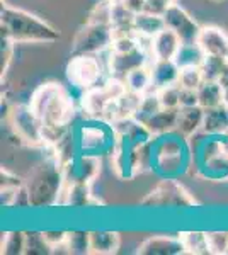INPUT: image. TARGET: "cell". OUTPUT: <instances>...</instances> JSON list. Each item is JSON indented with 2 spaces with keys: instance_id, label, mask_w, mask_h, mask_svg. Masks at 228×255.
Instances as JSON below:
<instances>
[{
  "instance_id": "cell-37",
  "label": "cell",
  "mask_w": 228,
  "mask_h": 255,
  "mask_svg": "<svg viewBox=\"0 0 228 255\" xmlns=\"http://www.w3.org/2000/svg\"><path fill=\"white\" fill-rule=\"evenodd\" d=\"M14 41H10L9 38L2 36V63H0V72H2V77L7 73V68H9V63L12 60V49H14Z\"/></svg>"
},
{
  "instance_id": "cell-41",
  "label": "cell",
  "mask_w": 228,
  "mask_h": 255,
  "mask_svg": "<svg viewBox=\"0 0 228 255\" xmlns=\"http://www.w3.org/2000/svg\"><path fill=\"white\" fill-rule=\"evenodd\" d=\"M67 233L68 232H43V237H44V240L49 244V247L55 249L56 245L67 242Z\"/></svg>"
},
{
  "instance_id": "cell-8",
  "label": "cell",
  "mask_w": 228,
  "mask_h": 255,
  "mask_svg": "<svg viewBox=\"0 0 228 255\" xmlns=\"http://www.w3.org/2000/svg\"><path fill=\"white\" fill-rule=\"evenodd\" d=\"M101 77L102 67L95 55H73L67 65L68 82L84 92L97 87Z\"/></svg>"
},
{
  "instance_id": "cell-36",
  "label": "cell",
  "mask_w": 228,
  "mask_h": 255,
  "mask_svg": "<svg viewBox=\"0 0 228 255\" xmlns=\"http://www.w3.org/2000/svg\"><path fill=\"white\" fill-rule=\"evenodd\" d=\"M174 3H177V0H145L143 10L152 12V14L164 15V12L169 9Z\"/></svg>"
},
{
  "instance_id": "cell-27",
  "label": "cell",
  "mask_w": 228,
  "mask_h": 255,
  "mask_svg": "<svg viewBox=\"0 0 228 255\" xmlns=\"http://www.w3.org/2000/svg\"><path fill=\"white\" fill-rule=\"evenodd\" d=\"M184 242L186 252L193 255H206L210 254V244H208V233L203 232H186L179 235Z\"/></svg>"
},
{
  "instance_id": "cell-5",
  "label": "cell",
  "mask_w": 228,
  "mask_h": 255,
  "mask_svg": "<svg viewBox=\"0 0 228 255\" xmlns=\"http://www.w3.org/2000/svg\"><path fill=\"white\" fill-rule=\"evenodd\" d=\"M114 39V31L111 22L87 20V24L75 34L72 41L73 55H97L111 48Z\"/></svg>"
},
{
  "instance_id": "cell-33",
  "label": "cell",
  "mask_w": 228,
  "mask_h": 255,
  "mask_svg": "<svg viewBox=\"0 0 228 255\" xmlns=\"http://www.w3.org/2000/svg\"><path fill=\"white\" fill-rule=\"evenodd\" d=\"M203 82H205V75H203L201 67H186V68H181L179 85H181L182 89L198 90Z\"/></svg>"
},
{
  "instance_id": "cell-9",
  "label": "cell",
  "mask_w": 228,
  "mask_h": 255,
  "mask_svg": "<svg viewBox=\"0 0 228 255\" xmlns=\"http://www.w3.org/2000/svg\"><path fill=\"white\" fill-rule=\"evenodd\" d=\"M124 92H126L124 82L121 79H118V77H111V79L106 80L104 84L87 90L84 94L82 106H84V109L89 113V116L104 118V114H106V111L109 109V106Z\"/></svg>"
},
{
  "instance_id": "cell-2",
  "label": "cell",
  "mask_w": 228,
  "mask_h": 255,
  "mask_svg": "<svg viewBox=\"0 0 228 255\" xmlns=\"http://www.w3.org/2000/svg\"><path fill=\"white\" fill-rule=\"evenodd\" d=\"M152 168L162 179H177V175L191 167L189 138L182 136L179 131L153 136L150 141Z\"/></svg>"
},
{
  "instance_id": "cell-13",
  "label": "cell",
  "mask_w": 228,
  "mask_h": 255,
  "mask_svg": "<svg viewBox=\"0 0 228 255\" xmlns=\"http://www.w3.org/2000/svg\"><path fill=\"white\" fill-rule=\"evenodd\" d=\"M138 254L142 255H182L186 252L181 237H150L140 244Z\"/></svg>"
},
{
  "instance_id": "cell-31",
  "label": "cell",
  "mask_w": 228,
  "mask_h": 255,
  "mask_svg": "<svg viewBox=\"0 0 228 255\" xmlns=\"http://www.w3.org/2000/svg\"><path fill=\"white\" fill-rule=\"evenodd\" d=\"M67 245L70 254L87 255L90 254V233L89 232H68Z\"/></svg>"
},
{
  "instance_id": "cell-35",
  "label": "cell",
  "mask_w": 228,
  "mask_h": 255,
  "mask_svg": "<svg viewBox=\"0 0 228 255\" xmlns=\"http://www.w3.org/2000/svg\"><path fill=\"white\" fill-rule=\"evenodd\" d=\"M210 254H228V233L227 232H211L208 233Z\"/></svg>"
},
{
  "instance_id": "cell-24",
  "label": "cell",
  "mask_w": 228,
  "mask_h": 255,
  "mask_svg": "<svg viewBox=\"0 0 228 255\" xmlns=\"http://www.w3.org/2000/svg\"><path fill=\"white\" fill-rule=\"evenodd\" d=\"M121 244V237L116 232H92L90 233V254L111 255L116 254Z\"/></svg>"
},
{
  "instance_id": "cell-29",
  "label": "cell",
  "mask_w": 228,
  "mask_h": 255,
  "mask_svg": "<svg viewBox=\"0 0 228 255\" xmlns=\"http://www.w3.org/2000/svg\"><path fill=\"white\" fill-rule=\"evenodd\" d=\"M2 254L20 255L26 254V233L24 232H7L2 237Z\"/></svg>"
},
{
  "instance_id": "cell-42",
  "label": "cell",
  "mask_w": 228,
  "mask_h": 255,
  "mask_svg": "<svg viewBox=\"0 0 228 255\" xmlns=\"http://www.w3.org/2000/svg\"><path fill=\"white\" fill-rule=\"evenodd\" d=\"M218 84H220V87H222V92H223V102L228 104V70H227L225 73H223L222 77H220Z\"/></svg>"
},
{
  "instance_id": "cell-23",
  "label": "cell",
  "mask_w": 228,
  "mask_h": 255,
  "mask_svg": "<svg viewBox=\"0 0 228 255\" xmlns=\"http://www.w3.org/2000/svg\"><path fill=\"white\" fill-rule=\"evenodd\" d=\"M90 182H65L63 192L60 197V204L70 206H87L90 203Z\"/></svg>"
},
{
  "instance_id": "cell-18",
  "label": "cell",
  "mask_w": 228,
  "mask_h": 255,
  "mask_svg": "<svg viewBox=\"0 0 228 255\" xmlns=\"http://www.w3.org/2000/svg\"><path fill=\"white\" fill-rule=\"evenodd\" d=\"M203 121H205V109L201 106L179 108L176 131H179L182 136L191 138L203 129Z\"/></svg>"
},
{
  "instance_id": "cell-21",
  "label": "cell",
  "mask_w": 228,
  "mask_h": 255,
  "mask_svg": "<svg viewBox=\"0 0 228 255\" xmlns=\"http://www.w3.org/2000/svg\"><path fill=\"white\" fill-rule=\"evenodd\" d=\"M126 90L138 96H145V94L152 92L153 90V82H152V70L150 65H143L135 70H131L126 77L123 79Z\"/></svg>"
},
{
  "instance_id": "cell-12",
  "label": "cell",
  "mask_w": 228,
  "mask_h": 255,
  "mask_svg": "<svg viewBox=\"0 0 228 255\" xmlns=\"http://www.w3.org/2000/svg\"><path fill=\"white\" fill-rule=\"evenodd\" d=\"M150 49L140 46L131 51L124 53H109V72L111 77H118V79H124L131 70L143 67V65H150Z\"/></svg>"
},
{
  "instance_id": "cell-43",
  "label": "cell",
  "mask_w": 228,
  "mask_h": 255,
  "mask_svg": "<svg viewBox=\"0 0 228 255\" xmlns=\"http://www.w3.org/2000/svg\"><path fill=\"white\" fill-rule=\"evenodd\" d=\"M225 58H227V60H228V51H227V56H225Z\"/></svg>"
},
{
  "instance_id": "cell-7",
  "label": "cell",
  "mask_w": 228,
  "mask_h": 255,
  "mask_svg": "<svg viewBox=\"0 0 228 255\" xmlns=\"http://www.w3.org/2000/svg\"><path fill=\"white\" fill-rule=\"evenodd\" d=\"M10 128L20 141L27 143L31 146L44 145L43 138V125L39 118L29 104H17L10 109L9 113Z\"/></svg>"
},
{
  "instance_id": "cell-39",
  "label": "cell",
  "mask_w": 228,
  "mask_h": 255,
  "mask_svg": "<svg viewBox=\"0 0 228 255\" xmlns=\"http://www.w3.org/2000/svg\"><path fill=\"white\" fill-rule=\"evenodd\" d=\"M189 106H200L198 90L181 87V108H189Z\"/></svg>"
},
{
  "instance_id": "cell-14",
  "label": "cell",
  "mask_w": 228,
  "mask_h": 255,
  "mask_svg": "<svg viewBox=\"0 0 228 255\" xmlns=\"http://www.w3.org/2000/svg\"><path fill=\"white\" fill-rule=\"evenodd\" d=\"M182 41L172 29L164 27L150 39L152 60H174L179 51Z\"/></svg>"
},
{
  "instance_id": "cell-32",
  "label": "cell",
  "mask_w": 228,
  "mask_h": 255,
  "mask_svg": "<svg viewBox=\"0 0 228 255\" xmlns=\"http://www.w3.org/2000/svg\"><path fill=\"white\" fill-rule=\"evenodd\" d=\"M26 254L31 255H44L53 254V249L44 240L43 232H26Z\"/></svg>"
},
{
  "instance_id": "cell-40",
  "label": "cell",
  "mask_w": 228,
  "mask_h": 255,
  "mask_svg": "<svg viewBox=\"0 0 228 255\" xmlns=\"http://www.w3.org/2000/svg\"><path fill=\"white\" fill-rule=\"evenodd\" d=\"M19 187H2L0 189V203H2L3 208H14V201H15V194H17Z\"/></svg>"
},
{
  "instance_id": "cell-44",
  "label": "cell",
  "mask_w": 228,
  "mask_h": 255,
  "mask_svg": "<svg viewBox=\"0 0 228 255\" xmlns=\"http://www.w3.org/2000/svg\"><path fill=\"white\" fill-rule=\"evenodd\" d=\"M215 2H218V0H215Z\"/></svg>"
},
{
  "instance_id": "cell-25",
  "label": "cell",
  "mask_w": 228,
  "mask_h": 255,
  "mask_svg": "<svg viewBox=\"0 0 228 255\" xmlns=\"http://www.w3.org/2000/svg\"><path fill=\"white\" fill-rule=\"evenodd\" d=\"M205 58H206V53L203 51V48L198 43H182L174 61L179 65V68H186V67H201Z\"/></svg>"
},
{
  "instance_id": "cell-16",
  "label": "cell",
  "mask_w": 228,
  "mask_h": 255,
  "mask_svg": "<svg viewBox=\"0 0 228 255\" xmlns=\"http://www.w3.org/2000/svg\"><path fill=\"white\" fill-rule=\"evenodd\" d=\"M153 90H160L164 87L179 84L181 68L174 60H153L150 63Z\"/></svg>"
},
{
  "instance_id": "cell-10",
  "label": "cell",
  "mask_w": 228,
  "mask_h": 255,
  "mask_svg": "<svg viewBox=\"0 0 228 255\" xmlns=\"http://www.w3.org/2000/svg\"><path fill=\"white\" fill-rule=\"evenodd\" d=\"M118 133L114 126L107 128V125H84L78 133V145H80L82 155H94L99 157L107 150H114L118 141Z\"/></svg>"
},
{
  "instance_id": "cell-15",
  "label": "cell",
  "mask_w": 228,
  "mask_h": 255,
  "mask_svg": "<svg viewBox=\"0 0 228 255\" xmlns=\"http://www.w3.org/2000/svg\"><path fill=\"white\" fill-rule=\"evenodd\" d=\"M198 44L203 48L206 55L211 56H227L228 51V34L222 27L217 26H205L201 27L198 36Z\"/></svg>"
},
{
  "instance_id": "cell-6",
  "label": "cell",
  "mask_w": 228,
  "mask_h": 255,
  "mask_svg": "<svg viewBox=\"0 0 228 255\" xmlns=\"http://www.w3.org/2000/svg\"><path fill=\"white\" fill-rule=\"evenodd\" d=\"M196 204L198 201L177 179H162L142 199V206L147 208H191Z\"/></svg>"
},
{
  "instance_id": "cell-19",
  "label": "cell",
  "mask_w": 228,
  "mask_h": 255,
  "mask_svg": "<svg viewBox=\"0 0 228 255\" xmlns=\"http://www.w3.org/2000/svg\"><path fill=\"white\" fill-rule=\"evenodd\" d=\"M165 27L164 15L152 14V12L142 10L135 14V22H133V31L138 38L143 39H152L157 32H160Z\"/></svg>"
},
{
  "instance_id": "cell-38",
  "label": "cell",
  "mask_w": 228,
  "mask_h": 255,
  "mask_svg": "<svg viewBox=\"0 0 228 255\" xmlns=\"http://www.w3.org/2000/svg\"><path fill=\"white\" fill-rule=\"evenodd\" d=\"M0 179H2V182H0V189H2V187H20V186H24V180L20 179V177L10 174V172L5 170V168H2V172H0Z\"/></svg>"
},
{
  "instance_id": "cell-4",
  "label": "cell",
  "mask_w": 228,
  "mask_h": 255,
  "mask_svg": "<svg viewBox=\"0 0 228 255\" xmlns=\"http://www.w3.org/2000/svg\"><path fill=\"white\" fill-rule=\"evenodd\" d=\"M65 182L67 179H65L63 165L56 155L44 158L43 162L34 165L24 179V186L27 187L29 197H31V206L43 208L60 203Z\"/></svg>"
},
{
  "instance_id": "cell-26",
  "label": "cell",
  "mask_w": 228,
  "mask_h": 255,
  "mask_svg": "<svg viewBox=\"0 0 228 255\" xmlns=\"http://www.w3.org/2000/svg\"><path fill=\"white\" fill-rule=\"evenodd\" d=\"M198 99L203 109H211L223 104V92L217 80H205L198 89Z\"/></svg>"
},
{
  "instance_id": "cell-1",
  "label": "cell",
  "mask_w": 228,
  "mask_h": 255,
  "mask_svg": "<svg viewBox=\"0 0 228 255\" xmlns=\"http://www.w3.org/2000/svg\"><path fill=\"white\" fill-rule=\"evenodd\" d=\"M2 36L17 43H55L60 39V31L48 20L27 10L2 3L0 10Z\"/></svg>"
},
{
  "instance_id": "cell-3",
  "label": "cell",
  "mask_w": 228,
  "mask_h": 255,
  "mask_svg": "<svg viewBox=\"0 0 228 255\" xmlns=\"http://www.w3.org/2000/svg\"><path fill=\"white\" fill-rule=\"evenodd\" d=\"M29 106L43 128H68L73 119V101L67 89L56 82H46L34 90Z\"/></svg>"
},
{
  "instance_id": "cell-17",
  "label": "cell",
  "mask_w": 228,
  "mask_h": 255,
  "mask_svg": "<svg viewBox=\"0 0 228 255\" xmlns=\"http://www.w3.org/2000/svg\"><path fill=\"white\" fill-rule=\"evenodd\" d=\"M140 102H142V96L126 90V92L121 94V96L109 106V109L106 111L104 118L109 119L111 123L119 121V119L135 118L136 111L140 108Z\"/></svg>"
},
{
  "instance_id": "cell-28",
  "label": "cell",
  "mask_w": 228,
  "mask_h": 255,
  "mask_svg": "<svg viewBox=\"0 0 228 255\" xmlns=\"http://www.w3.org/2000/svg\"><path fill=\"white\" fill-rule=\"evenodd\" d=\"M203 75H205V80H220V77L228 70V60L225 56H211L206 55L205 61L201 65Z\"/></svg>"
},
{
  "instance_id": "cell-34",
  "label": "cell",
  "mask_w": 228,
  "mask_h": 255,
  "mask_svg": "<svg viewBox=\"0 0 228 255\" xmlns=\"http://www.w3.org/2000/svg\"><path fill=\"white\" fill-rule=\"evenodd\" d=\"M160 106L164 109H179L181 108V85H171L157 90Z\"/></svg>"
},
{
  "instance_id": "cell-22",
  "label": "cell",
  "mask_w": 228,
  "mask_h": 255,
  "mask_svg": "<svg viewBox=\"0 0 228 255\" xmlns=\"http://www.w3.org/2000/svg\"><path fill=\"white\" fill-rule=\"evenodd\" d=\"M213 134H228V104H220L217 108L205 109L203 129Z\"/></svg>"
},
{
  "instance_id": "cell-11",
  "label": "cell",
  "mask_w": 228,
  "mask_h": 255,
  "mask_svg": "<svg viewBox=\"0 0 228 255\" xmlns=\"http://www.w3.org/2000/svg\"><path fill=\"white\" fill-rule=\"evenodd\" d=\"M164 20L165 27H169V29L176 32L182 43H196L198 41L201 26L181 5L174 3V5L169 7L164 12Z\"/></svg>"
},
{
  "instance_id": "cell-20",
  "label": "cell",
  "mask_w": 228,
  "mask_h": 255,
  "mask_svg": "<svg viewBox=\"0 0 228 255\" xmlns=\"http://www.w3.org/2000/svg\"><path fill=\"white\" fill-rule=\"evenodd\" d=\"M177 113H179V109L162 108L160 111H157L152 118H148L143 125L150 129V133L153 136L171 133V131H176V128H177Z\"/></svg>"
},
{
  "instance_id": "cell-30",
  "label": "cell",
  "mask_w": 228,
  "mask_h": 255,
  "mask_svg": "<svg viewBox=\"0 0 228 255\" xmlns=\"http://www.w3.org/2000/svg\"><path fill=\"white\" fill-rule=\"evenodd\" d=\"M160 109H162V106H160L159 96H157V90H152V92L142 96V102H140V108L135 114V119L140 123H145L148 118H152L153 114Z\"/></svg>"
}]
</instances>
